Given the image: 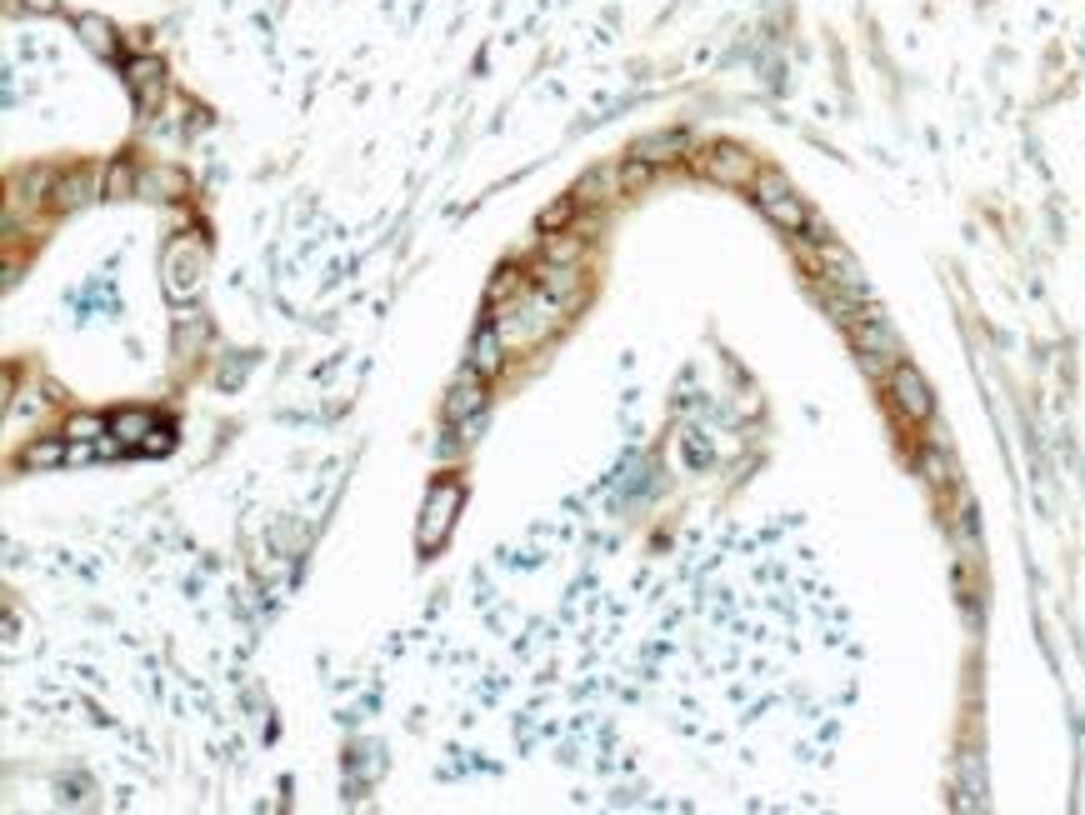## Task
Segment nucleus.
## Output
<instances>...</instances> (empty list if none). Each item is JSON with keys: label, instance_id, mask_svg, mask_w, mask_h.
Listing matches in <instances>:
<instances>
[{"label": "nucleus", "instance_id": "f257e3e1", "mask_svg": "<svg viewBox=\"0 0 1085 815\" xmlns=\"http://www.w3.org/2000/svg\"><path fill=\"white\" fill-rule=\"evenodd\" d=\"M751 190H755V205L766 211V221H776L780 231H805V225H815L811 205H805L801 196H795L791 180L780 176V170H760Z\"/></svg>", "mask_w": 1085, "mask_h": 815}, {"label": "nucleus", "instance_id": "f03ea898", "mask_svg": "<svg viewBox=\"0 0 1085 815\" xmlns=\"http://www.w3.org/2000/svg\"><path fill=\"white\" fill-rule=\"evenodd\" d=\"M460 500H465V485H460L456 475H446V481L431 485V496H425V516H421V551H440V545H446Z\"/></svg>", "mask_w": 1085, "mask_h": 815}, {"label": "nucleus", "instance_id": "7ed1b4c3", "mask_svg": "<svg viewBox=\"0 0 1085 815\" xmlns=\"http://www.w3.org/2000/svg\"><path fill=\"white\" fill-rule=\"evenodd\" d=\"M696 170L710 176L716 186H755V161L741 151V145H710V151L696 155Z\"/></svg>", "mask_w": 1085, "mask_h": 815}, {"label": "nucleus", "instance_id": "20e7f679", "mask_svg": "<svg viewBox=\"0 0 1085 815\" xmlns=\"http://www.w3.org/2000/svg\"><path fill=\"white\" fill-rule=\"evenodd\" d=\"M201 271H205V250L196 240H176L166 256V291L170 296H196L201 291Z\"/></svg>", "mask_w": 1085, "mask_h": 815}, {"label": "nucleus", "instance_id": "39448f33", "mask_svg": "<svg viewBox=\"0 0 1085 815\" xmlns=\"http://www.w3.org/2000/svg\"><path fill=\"white\" fill-rule=\"evenodd\" d=\"M891 395H896V405L910 415V421H925V415H931V386L920 380L916 366L891 370Z\"/></svg>", "mask_w": 1085, "mask_h": 815}, {"label": "nucleus", "instance_id": "423d86ee", "mask_svg": "<svg viewBox=\"0 0 1085 815\" xmlns=\"http://www.w3.org/2000/svg\"><path fill=\"white\" fill-rule=\"evenodd\" d=\"M815 260H821L826 281H836L840 291H865V275H861V265H856V256L840 250L836 240H821V246H815Z\"/></svg>", "mask_w": 1085, "mask_h": 815}, {"label": "nucleus", "instance_id": "0eeeda50", "mask_svg": "<svg viewBox=\"0 0 1085 815\" xmlns=\"http://www.w3.org/2000/svg\"><path fill=\"white\" fill-rule=\"evenodd\" d=\"M481 411H485V386H481V370H471V376H460L450 386L446 421H465V415H481Z\"/></svg>", "mask_w": 1085, "mask_h": 815}, {"label": "nucleus", "instance_id": "6e6552de", "mask_svg": "<svg viewBox=\"0 0 1085 815\" xmlns=\"http://www.w3.org/2000/svg\"><path fill=\"white\" fill-rule=\"evenodd\" d=\"M681 145H685L681 130H656V135H640V141L630 145V155H636V161H650V166H661V161H675V155H681Z\"/></svg>", "mask_w": 1085, "mask_h": 815}, {"label": "nucleus", "instance_id": "1a4fd4ad", "mask_svg": "<svg viewBox=\"0 0 1085 815\" xmlns=\"http://www.w3.org/2000/svg\"><path fill=\"white\" fill-rule=\"evenodd\" d=\"M91 190H95V176H91V170H71V176H60V180H56V196H50V201H56L60 211H75L81 201H91Z\"/></svg>", "mask_w": 1085, "mask_h": 815}, {"label": "nucleus", "instance_id": "9d476101", "mask_svg": "<svg viewBox=\"0 0 1085 815\" xmlns=\"http://www.w3.org/2000/svg\"><path fill=\"white\" fill-rule=\"evenodd\" d=\"M130 91H135V101L151 110L155 101H161V66H155V60H135V66H130Z\"/></svg>", "mask_w": 1085, "mask_h": 815}, {"label": "nucleus", "instance_id": "9b49d317", "mask_svg": "<svg viewBox=\"0 0 1085 815\" xmlns=\"http://www.w3.org/2000/svg\"><path fill=\"white\" fill-rule=\"evenodd\" d=\"M545 296L561 300V306H570V300L580 296V271L576 265H551V271H545Z\"/></svg>", "mask_w": 1085, "mask_h": 815}, {"label": "nucleus", "instance_id": "f8f14e48", "mask_svg": "<svg viewBox=\"0 0 1085 815\" xmlns=\"http://www.w3.org/2000/svg\"><path fill=\"white\" fill-rule=\"evenodd\" d=\"M500 341H506V335H500V331H481V335H475V361H471V370H481V376H491V370H496L500 366Z\"/></svg>", "mask_w": 1085, "mask_h": 815}, {"label": "nucleus", "instance_id": "ddd939ff", "mask_svg": "<svg viewBox=\"0 0 1085 815\" xmlns=\"http://www.w3.org/2000/svg\"><path fill=\"white\" fill-rule=\"evenodd\" d=\"M611 190H621V170H590L576 186V201H605Z\"/></svg>", "mask_w": 1085, "mask_h": 815}, {"label": "nucleus", "instance_id": "4468645a", "mask_svg": "<svg viewBox=\"0 0 1085 815\" xmlns=\"http://www.w3.org/2000/svg\"><path fill=\"white\" fill-rule=\"evenodd\" d=\"M21 461L31 465V471H50V465L66 461V440H36V446H25Z\"/></svg>", "mask_w": 1085, "mask_h": 815}, {"label": "nucleus", "instance_id": "2eb2a0df", "mask_svg": "<svg viewBox=\"0 0 1085 815\" xmlns=\"http://www.w3.org/2000/svg\"><path fill=\"white\" fill-rule=\"evenodd\" d=\"M81 31H85V40H91L95 50H106V56H110V50H116V36H110V25H106V21H95V15H85V21H81Z\"/></svg>", "mask_w": 1085, "mask_h": 815}, {"label": "nucleus", "instance_id": "dca6fc26", "mask_svg": "<svg viewBox=\"0 0 1085 815\" xmlns=\"http://www.w3.org/2000/svg\"><path fill=\"white\" fill-rule=\"evenodd\" d=\"M570 211H576V196H566V201H555L551 211H541V231H561V225L570 221Z\"/></svg>", "mask_w": 1085, "mask_h": 815}, {"label": "nucleus", "instance_id": "f3484780", "mask_svg": "<svg viewBox=\"0 0 1085 815\" xmlns=\"http://www.w3.org/2000/svg\"><path fill=\"white\" fill-rule=\"evenodd\" d=\"M141 430H145V415H141V411L116 415V436H120V440H141Z\"/></svg>", "mask_w": 1085, "mask_h": 815}, {"label": "nucleus", "instance_id": "a211bd4d", "mask_svg": "<svg viewBox=\"0 0 1085 815\" xmlns=\"http://www.w3.org/2000/svg\"><path fill=\"white\" fill-rule=\"evenodd\" d=\"M576 256H580V236H566V240H555L545 260H551V265H570Z\"/></svg>", "mask_w": 1085, "mask_h": 815}, {"label": "nucleus", "instance_id": "6ab92c4d", "mask_svg": "<svg viewBox=\"0 0 1085 815\" xmlns=\"http://www.w3.org/2000/svg\"><path fill=\"white\" fill-rule=\"evenodd\" d=\"M520 291V271H496V281H491V300H500V296H516Z\"/></svg>", "mask_w": 1085, "mask_h": 815}, {"label": "nucleus", "instance_id": "aec40b11", "mask_svg": "<svg viewBox=\"0 0 1085 815\" xmlns=\"http://www.w3.org/2000/svg\"><path fill=\"white\" fill-rule=\"evenodd\" d=\"M130 180H135V170H130V161H120V166L106 176V190H110V196H126Z\"/></svg>", "mask_w": 1085, "mask_h": 815}, {"label": "nucleus", "instance_id": "412c9836", "mask_svg": "<svg viewBox=\"0 0 1085 815\" xmlns=\"http://www.w3.org/2000/svg\"><path fill=\"white\" fill-rule=\"evenodd\" d=\"M71 436H75V440H91V436H106V426H101L95 415H75V421H71Z\"/></svg>", "mask_w": 1085, "mask_h": 815}]
</instances>
